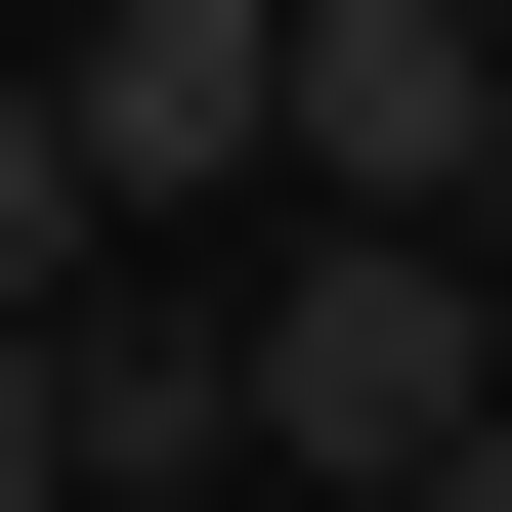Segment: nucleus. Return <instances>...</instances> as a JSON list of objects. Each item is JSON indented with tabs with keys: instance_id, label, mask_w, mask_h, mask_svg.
Here are the masks:
<instances>
[{
	"instance_id": "obj_6",
	"label": "nucleus",
	"mask_w": 512,
	"mask_h": 512,
	"mask_svg": "<svg viewBox=\"0 0 512 512\" xmlns=\"http://www.w3.org/2000/svg\"><path fill=\"white\" fill-rule=\"evenodd\" d=\"M43 43H128V0H43Z\"/></svg>"
},
{
	"instance_id": "obj_2",
	"label": "nucleus",
	"mask_w": 512,
	"mask_h": 512,
	"mask_svg": "<svg viewBox=\"0 0 512 512\" xmlns=\"http://www.w3.org/2000/svg\"><path fill=\"white\" fill-rule=\"evenodd\" d=\"M43 86H86V214L171 256V214H256V171H299V0H128V43H43Z\"/></svg>"
},
{
	"instance_id": "obj_7",
	"label": "nucleus",
	"mask_w": 512,
	"mask_h": 512,
	"mask_svg": "<svg viewBox=\"0 0 512 512\" xmlns=\"http://www.w3.org/2000/svg\"><path fill=\"white\" fill-rule=\"evenodd\" d=\"M427 512H512V470H427Z\"/></svg>"
},
{
	"instance_id": "obj_4",
	"label": "nucleus",
	"mask_w": 512,
	"mask_h": 512,
	"mask_svg": "<svg viewBox=\"0 0 512 512\" xmlns=\"http://www.w3.org/2000/svg\"><path fill=\"white\" fill-rule=\"evenodd\" d=\"M86 256H128V214H86V86L0 43V342H86Z\"/></svg>"
},
{
	"instance_id": "obj_5",
	"label": "nucleus",
	"mask_w": 512,
	"mask_h": 512,
	"mask_svg": "<svg viewBox=\"0 0 512 512\" xmlns=\"http://www.w3.org/2000/svg\"><path fill=\"white\" fill-rule=\"evenodd\" d=\"M0 512H86V342H0Z\"/></svg>"
},
{
	"instance_id": "obj_1",
	"label": "nucleus",
	"mask_w": 512,
	"mask_h": 512,
	"mask_svg": "<svg viewBox=\"0 0 512 512\" xmlns=\"http://www.w3.org/2000/svg\"><path fill=\"white\" fill-rule=\"evenodd\" d=\"M256 470H342V512L512 470V299H470V256H384V214H299V256H256Z\"/></svg>"
},
{
	"instance_id": "obj_3",
	"label": "nucleus",
	"mask_w": 512,
	"mask_h": 512,
	"mask_svg": "<svg viewBox=\"0 0 512 512\" xmlns=\"http://www.w3.org/2000/svg\"><path fill=\"white\" fill-rule=\"evenodd\" d=\"M470 171H512V43H470V0H299V214L470 256Z\"/></svg>"
}]
</instances>
